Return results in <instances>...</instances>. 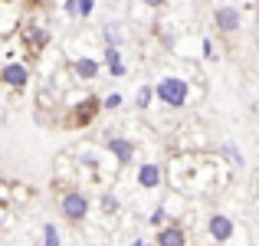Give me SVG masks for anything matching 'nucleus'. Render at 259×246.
I'll return each mask as SVG.
<instances>
[{
    "label": "nucleus",
    "mask_w": 259,
    "mask_h": 246,
    "mask_svg": "<svg viewBox=\"0 0 259 246\" xmlns=\"http://www.w3.org/2000/svg\"><path fill=\"white\" fill-rule=\"evenodd\" d=\"M158 246H187V233H184L177 223L158 230Z\"/></svg>",
    "instance_id": "obj_8"
},
{
    "label": "nucleus",
    "mask_w": 259,
    "mask_h": 246,
    "mask_svg": "<svg viewBox=\"0 0 259 246\" xmlns=\"http://www.w3.org/2000/svg\"><path fill=\"white\" fill-rule=\"evenodd\" d=\"M213 20H217V30H223V33L240 30V10H236V7H220V10L213 13Z\"/></svg>",
    "instance_id": "obj_6"
},
{
    "label": "nucleus",
    "mask_w": 259,
    "mask_h": 246,
    "mask_svg": "<svg viewBox=\"0 0 259 246\" xmlns=\"http://www.w3.org/2000/svg\"><path fill=\"white\" fill-rule=\"evenodd\" d=\"M105 39H108V46H115V50H118V43H121V26L118 23L105 26Z\"/></svg>",
    "instance_id": "obj_12"
},
{
    "label": "nucleus",
    "mask_w": 259,
    "mask_h": 246,
    "mask_svg": "<svg viewBox=\"0 0 259 246\" xmlns=\"http://www.w3.org/2000/svg\"><path fill=\"white\" fill-rule=\"evenodd\" d=\"M132 246H145V243H141V240H135V243H132Z\"/></svg>",
    "instance_id": "obj_19"
},
{
    "label": "nucleus",
    "mask_w": 259,
    "mask_h": 246,
    "mask_svg": "<svg viewBox=\"0 0 259 246\" xmlns=\"http://www.w3.org/2000/svg\"><path fill=\"white\" fill-rule=\"evenodd\" d=\"M99 105H102L99 99H85V102H79V105H72V112H69V128L89 125V121L95 118V112H99Z\"/></svg>",
    "instance_id": "obj_4"
},
{
    "label": "nucleus",
    "mask_w": 259,
    "mask_h": 246,
    "mask_svg": "<svg viewBox=\"0 0 259 246\" xmlns=\"http://www.w3.org/2000/svg\"><path fill=\"white\" fill-rule=\"evenodd\" d=\"M0 82H7L10 89H26V82H30V66L4 63V66H0Z\"/></svg>",
    "instance_id": "obj_3"
},
{
    "label": "nucleus",
    "mask_w": 259,
    "mask_h": 246,
    "mask_svg": "<svg viewBox=\"0 0 259 246\" xmlns=\"http://www.w3.org/2000/svg\"><path fill=\"white\" fill-rule=\"evenodd\" d=\"M151 99H154V89H138V108H148L151 105Z\"/></svg>",
    "instance_id": "obj_13"
},
{
    "label": "nucleus",
    "mask_w": 259,
    "mask_h": 246,
    "mask_svg": "<svg viewBox=\"0 0 259 246\" xmlns=\"http://www.w3.org/2000/svg\"><path fill=\"white\" fill-rule=\"evenodd\" d=\"M59 214L69 223H82L89 217V197L82 190H66V194L59 197Z\"/></svg>",
    "instance_id": "obj_2"
},
{
    "label": "nucleus",
    "mask_w": 259,
    "mask_h": 246,
    "mask_svg": "<svg viewBox=\"0 0 259 246\" xmlns=\"http://www.w3.org/2000/svg\"><path fill=\"white\" fill-rule=\"evenodd\" d=\"M145 4H148V7H164L167 0H145Z\"/></svg>",
    "instance_id": "obj_18"
},
{
    "label": "nucleus",
    "mask_w": 259,
    "mask_h": 246,
    "mask_svg": "<svg viewBox=\"0 0 259 246\" xmlns=\"http://www.w3.org/2000/svg\"><path fill=\"white\" fill-rule=\"evenodd\" d=\"M108 151L118 158V164H132L135 158V145L128 138H108Z\"/></svg>",
    "instance_id": "obj_9"
},
{
    "label": "nucleus",
    "mask_w": 259,
    "mask_h": 246,
    "mask_svg": "<svg viewBox=\"0 0 259 246\" xmlns=\"http://www.w3.org/2000/svg\"><path fill=\"white\" fill-rule=\"evenodd\" d=\"M256 23H259V17H256Z\"/></svg>",
    "instance_id": "obj_20"
},
{
    "label": "nucleus",
    "mask_w": 259,
    "mask_h": 246,
    "mask_svg": "<svg viewBox=\"0 0 259 246\" xmlns=\"http://www.w3.org/2000/svg\"><path fill=\"white\" fill-rule=\"evenodd\" d=\"M151 223H154V227H161V223H164V210H154V214H151Z\"/></svg>",
    "instance_id": "obj_17"
},
{
    "label": "nucleus",
    "mask_w": 259,
    "mask_h": 246,
    "mask_svg": "<svg viewBox=\"0 0 259 246\" xmlns=\"http://www.w3.org/2000/svg\"><path fill=\"white\" fill-rule=\"evenodd\" d=\"M72 72H76L79 79H95V76H99V63H95V59H89V56H82V59H76V63H72Z\"/></svg>",
    "instance_id": "obj_10"
},
{
    "label": "nucleus",
    "mask_w": 259,
    "mask_h": 246,
    "mask_svg": "<svg viewBox=\"0 0 259 246\" xmlns=\"http://www.w3.org/2000/svg\"><path fill=\"white\" fill-rule=\"evenodd\" d=\"M92 7H95V0H76V13H79V17H89Z\"/></svg>",
    "instance_id": "obj_14"
},
{
    "label": "nucleus",
    "mask_w": 259,
    "mask_h": 246,
    "mask_svg": "<svg viewBox=\"0 0 259 246\" xmlns=\"http://www.w3.org/2000/svg\"><path fill=\"white\" fill-rule=\"evenodd\" d=\"M102 105H105V108H118V105H121V95H108Z\"/></svg>",
    "instance_id": "obj_15"
},
{
    "label": "nucleus",
    "mask_w": 259,
    "mask_h": 246,
    "mask_svg": "<svg viewBox=\"0 0 259 246\" xmlns=\"http://www.w3.org/2000/svg\"><path fill=\"white\" fill-rule=\"evenodd\" d=\"M154 95L171 108H184L187 105V95H190V86L184 79H177V76H167V79H161L158 86H154Z\"/></svg>",
    "instance_id": "obj_1"
},
{
    "label": "nucleus",
    "mask_w": 259,
    "mask_h": 246,
    "mask_svg": "<svg viewBox=\"0 0 259 246\" xmlns=\"http://www.w3.org/2000/svg\"><path fill=\"white\" fill-rule=\"evenodd\" d=\"M108 72H112V76H125V63H112Z\"/></svg>",
    "instance_id": "obj_16"
},
{
    "label": "nucleus",
    "mask_w": 259,
    "mask_h": 246,
    "mask_svg": "<svg viewBox=\"0 0 259 246\" xmlns=\"http://www.w3.org/2000/svg\"><path fill=\"white\" fill-rule=\"evenodd\" d=\"M138 184L141 187H161V164H154V161H145L138 168Z\"/></svg>",
    "instance_id": "obj_7"
},
{
    "label": "nucleus",
    "mask_w": 259,
    "mask_h": 246,
    "mask_svg": "<svg viewBox=\"0 0 259 246\" xmlns=\"http://www.w3.org/2000/svg\"><path fill=\"white\" fill-rule=\"evenodd\" d=\"M43 246H59V230H56V223H46V227H43Z\"/></svg>",
    "instance_id": "obj_11"
},
{
    "label": "nucleus",
    "mask_w": 259,
    "mask_h": 246,
    "mask_svg": "<svg viewBox=\"0 0 259 246\" xmlns=\"http://www.w3.org/2000/svg\"><path fill=\"white\" fill-rule=\"evenodd\" d=\"M207 230H210V236H213L217 243H227L230 236H233V220H230L227 214H213L210 223H207Z\"/></svg>",
    "instance_id": "obj_5"
}]
</instances>
